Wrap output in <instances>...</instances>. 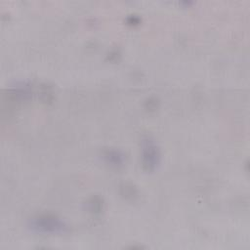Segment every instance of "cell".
<instances>
[{"label":"cell","instance_id":"cell-3","mask_svg":"<svg viewBox=\"0 0 250 250\" xmlns=\"http://www.w3.org/2000/svg\"><path fill=\"white\" fill-rule=\"evenodd\" d=\"M104 158L106 159V161L108 163H110L111 165H114V166L121 165L124 160L123 154L121 152H119L118 150H106L104 152Z\"/></svg>","mask_w":250,"mask_h":250},{"label":"cell","instance_id":"cell-2","mask_svg":"<svg viewBox=\"0 0 250 250\" xmlns=\"http://www.w3.org/2000/svg\"><path fill=\"white\" fill-rule=\"evenodd\" d=\"M159 150L150 136H146L142 140V163L146 170H153L159 162Z\"/></svg>","mask_w":250,"mask_h":250},{"label":"cell","instance_id":"cell-1","mask_svg":"<svg viewBox=\"0 0 250 250\" xmlns=\"http://www.w3.org/2000/svg\"><path fill=\"white\" fill-rule=\"evenodd\" d=\"M30 227L33 230L44 233H63L67 230V226L62 220L48 214L32 218Z\"/></svg>","mask_w":250,"mask_h":250}]
</instances>
